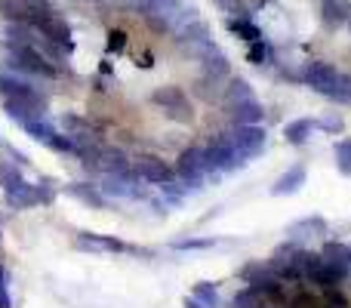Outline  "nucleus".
<instances>
[{
  "label": "nucleus",
  "mask_w": 351,
  "mask_h": 308,
  "mask_svg": "<svg viewBox=\"0 0 351 308\" xmlns=\"http://www.w3.org/2000/svg\"><path fill=\"white\" fill-rule=\"evenodd\" d=\"M0 185H3L6 200H10L12 210H28V206L37 204L34 185H28V182L19 176V169L10 167V163H3V167H0Z\"/></svg>",
  "instance_id": "2"
},
{
  "label": "nucleus",
  "mask_w": 351,
  "mask_h": 308,
  "mask_svg": "<svg viewBox=\"0 0 351 308\" xmlns=\"http://www.w3.org/2000/svg\"><path fill=\"white\" fill-rule=\"evenodd\" d=\"M346 262H348V265H351V247H348V253H346Z\"/></svg>",
  "instance_id": "32"
},
{
  "label": "nucleus",
  "mask_w": 351,
  "mask_h": 308,
  "mask_svg": "<svg viewBox=\"0 0 351 308\" xmlns=\"http://www.w3.org/2000/svg\"><path fill=\"white\" fill-rule=\"evenodd\" d=\"M234 308H262L259 305V290H247L234 299Z\"/></svg>",
  "instance_id": "27"
},
{
  "label": "nucleus",
  "mask_w": 351,
  "mask_h": 308,
  "mask_svg": "<svg viewBox=\"0 0 351 308\" xmlns=\"http://www.w3.org/2000/svg\"><path fill=\"white\" fill-rule=\"evenodd\" d=\"M71 194H74V198H80V200H86L90 206H102V204H105L102 194L93 191L90 185H74V188H71Z\"/></svg>",
  "instance_id": "25"
},
{
  "label": "nucleus",
  "mask_w": 351,
  "mask_h": 308,
  "mask_svg": "<svg viewBox=\"0 0 351 308\" xmlns=\"http://www.w3.org/2000/svg\"><path fill=\"white\" fill-rule=\"evenodd\" d=\"M311 133H315V123L305 121V117H299V121H290L284 127V139L290 142V145H305Z\"/></svg>",
  "instance_id": "16"
},
{
  "label": "nucleus",
  "mask_w": 351,
  "mask_h": 308,
  "mask_svg": "<svg viewBox=\"0 0 351 308\" xmlns=\"http://www.w3.org/2000/svg\"><path fill=\"white\" fill-rule=\"evenodd\" d=\"M133 173L139 176L142 182H152V185H167L173 179V169L167 167L158 157H142V161L133 163Z\"/></svg>",
  "instance_id": "11"
},
{
  "label": "nucleus",
  "mask_w": 351,
  "mask_h": 308,
  "mask_svg": "<svg viewBox=\"0 0 351 308\" xmlns=\"http://www.w3.org/2000/svg\"><path fill=\"white\" fill-rule=\"evenodd\" d=\"M152 99L160 105V108H167V115L176 117V121H188V117H191L188 99H185V93H182L179 86H164V90H158Z\"/></svg>",
  "instance_id": "9"
},
{
  "label": "nucleus",
  "mask_w": 351,
  "mask_h": 308,
  "mask_svg": "<svg viewBox=\"0 0 351 308\" xmlns=\"http://www.w3.org/2000/svg\"><path fill=\"white\" fill-rule=\"evenodd\" d=\"M228 142L237 148V154L247 161V157L259 154L262 145H265V130L259 123H234V130H228Z\"/></svg>",
  "instance_id": "4"
},
{
  "label": "nucleus",
  "mask_w": 351,
  "mask_h": 308,
  "mask_svg": "<svg viewBox=\"0 0 351 308\" xmlns=\"http://www.w3.org/2000/svg\"><path fill=\"white\" fill-rule=\"evenodd\" d=\"M185 308H204V305H200L197 299H188V305H185Z\"/></svg>",
  "instance_id": "30"
},
{
  "label": "nucleus",
  "mask_w": 351,
  "mask_h": 308,
  "mask_svg": "<svg viewBox=\"0 0 351 308\" xmlns=\"http://www.w3.org/2000/svg\"><path fill=\"white\" fill-rule=\"evenodd\" d=\"M25 130H28V133L34 136V139L47 142V145L56 139V130L49 127V123H43V117H34V121H28V123H25Z\"/></svg>",
  "instance_id": "19"
},
{
  "label": "nucleus",
  "mask_w": 351,
  "mask_h": 308,
  "mask_svg": "<svg viewBox=\"0 0 351 308\" xmlns=\"http://www.w3.org/2000/svg\"><path fill=\"white\" fill-rule=\"evenodd\" d=\"M228 28H231V31H237V34H243L250 43H253V40H259V37H262V34H259V28H256V25H250L247 19H231V22H228Z\"/></svg>",
  "instance_id": "24"
},
{
  "label": "nucleus",
  "mask_w": 351,
  "mask_h": 308,
  "mask_svg": "<svg viewBox=\"0 0 351 308\" xmlns=\"http://www.w3.org/2000/svg\"><path fill=\"white\" fill-rule=\"evenodd\" d=\"M194 299H197V303H204V305H210V308H219V296H216V290H213L210 284H197V287H194Z\"/></svg>",
  "instance_id": "26"
},
{
  "label": "nucleus",
  "mask_w": 351,
  "mask_h": 308,
  "mask_svg": "<svg viewBox=\"0 0 351 308\" xmlns=\"http://www.w3.org/2000/svg\"><path fill=\"white\" fill-rule=\"evenodd\" d=\"M10 62L12 68L25 74H34V78H56L59 68L49 56H43L34 43H10Z\"/></svg>",
  "instance_id": "1"
},
{
  "label": "nucleus",
  "mask_w": 351,
  "mask_h": 308,
  "mask_svg": "<svg viewBox=\"0 0 351 308\" xmlns=\"http://www.w3.org/2000/svg\"><path fill=\"white\" fill-rule=\"evenodd\" d=\"M327 99H333V102H351V74H339L333 90L327 93Z\"/></svg>",
  "instance_id": "21"
},
{
  "label": "nucleus",
  "mask_w": 351,
  "mask_h": 308,
  "mask_svg": "<svg viewBox=\"0 0 351 308\" xmlns=\"http://www.w3.org/2000/svg\"><path fill=\"white\" fill-rule=\"evenodd\" d=\"M105 3H111V6H121V3H127V0H105Z\"/></svg>",
  "instance_id": "31"
},
{
  "label": "nucleus",
  "mask_w": 351,
  "mask_h": 308,
  "mask_svg": "<svg viewBox=\"0 0 351 308\" xmlns=\"http://www.w3.org/2000/svg\"><path fill=\"white\" fill-rule=\"evenodd\" d=\"M302 80H305V86H311L315 93L327 96V93L333 90V84L339 80V71H336L330 62H308V65L302 68Z\"/></svg>",
  "instance_id": "7"
},
{
  "label": "nucleus",
  "mask_w": 351,
  "mask_h": 308,
  "mask_svg": "<svg viewBox=\"0 0 351 308\" xmlns=\"http://www.w3.org/2000/svg\"><path fill=\"white\" fill-rule=\"evenodd\" d=\"M315 127H324V130H330V133H342V117H324V121H317Z\"/></svg>",
  "instance_id": "28"
},
{
  "label": "nucleus",
  "mask_w": 351,
  "mask_h": 308,
  "mask_svg": "<svg viewBox=\"0 0 351 308\" xmlns=\"http://www.w3.org/2000/svg\"><path fill=\"white\" fill-rule=\"evenodd\" d=\"M225 99H228V105H231V102H247V99H256V96H253V86H250L247 80L234 78L228 86H225Z\"/></svg>",
  "instance_id": "17"
},
{
  "label": "nucleus",
  "mask_w": 351,
  "mask_h": 308,
  "mask_svg": "<svg viewBox=\"0 0 351 308\" xmlns=\"http://www.w3.org/2000/svg\"><path fill=\"white\" fill-rule=\"evenodd\" d=\"M336 167H339L342 176H351V142H339L336 145Z\"/></svg>",
  "instance_id": "23"
},
{
  "label": "nucleus",
  "mask_w": 351,
  "mask_h": 308,
  "mask_svg": "<svg viewBox=\"0 0 351 308\" xmlns=\"http://www.w3.org/2000/svg\"><path fill=\"white\" fill-rule=\"evenodd\" d=\"M31 25L37 28V34H40L43 40H49V43H56V47H62L65 53H71V28H68V22L53 10V6L43 10Z\"/></svg>",
  "instance_id": "3"
},
{
  "label": "nucleus",
  "mask_w": 351,
  "mask_h": 308,
  "mask_svg": "<svg viewBox=\"0 0 351 308\" xmlns=\"http://www.w3.org/2000/svg\"><path fill=\"white\" fill-rule=\"evenodd\" d=\"M321 19L327 28H339L351 22V0H324L321 3Z\"/></svg>",
  "instance_id": "14"
},
{
  "label": "nucleus",
  "mask_w": 351,
  "mask_h": 308,
  "mask_svg": "<svg viewBox=\"0 0 351 308\" xmlns=\"http://www.w3.org/2000/svg\"><path fill=\"white\" fill-rule=\"evenodd\" d=\"M305 179H308L305 167H302V163H293V167L287 169V173L271 185V194H274V198H284V194H296L299 188L305 185Z\"/></svg>",
  "instance_id": "13"
},
{
  "label": "nucleus",
  "mask_w": 351,
  "mask_h": 308,
  "mask_svg": "<svg viewBox=\"0 0 351 308\" xmlns=\"http://www.w3.org/2000/svg\"><path fill=\"white\" fill-rule=\"evenodd\" d=\"M228 111H231V121L234 123H262V117H265V111H262V105L256 102V99H247V102H231Z\"/></svg>",
  "instance_id": "15"
},
{
  "label": "nucleus",
  "mask_w": 351,
  "mask_h": 308,
  "mask_svg": "<svg viewBox=\"0 0 351 308\" xmlns=\"http://www.w3.org/2000/svg\"><path fill=\"white\" fill-rule=\"evenodd\" d=\"M136 179H139V176L133 173V167L123 169V173H108L102 182V191L111 194V198H136V194H139Z\"/></svg>",
  "instance_id": "10"
},
{
  "label": "nucleus",
  "mask_w": 351,
  "mask_h": 308,
  "mask_svg": "<svg viewBox=\"0 0 351 308\" xmlns=\"http://www.w3.org/2000/svg\"><path fill=\"white\" fill-rule=\"evenodd\" d=\"M206 161H210V169H234L243 163V157L237 154V148L228 142V136H216V139L206 145Z\"/></svg>",
  "instance_id": "6"
},
{
  "label": "nucleus",
  "mask_w": 351,
  "mask_h": 308,
  "mask_svg": "<svg viewBox=\"0 0 351 308\" xmlns=\"http://www.w3.org/2000/svg\"><path fill=\"white\" fill-rule=\"evenodd\" d=\"M210 173V161H206V148H188L179 157V176L185 179L188 188H197L204 176Z\"/></svg>",
  "instance_id": "5"
},
{
  "label": "nucleus",
  "mask_w": 351,
  "mask_h": 308,
  "mask_svg": "<svg viewBox=\"0 0 351 308\" xmlns=\"http://www.w3.org/2000/svg\"><path fill=\"white\" fill-rule=\"evenodd\" d=\"M77 244H80V247H86V250H123V244L105 241V237H93V235H84Z\"/></svg>",
  "instance_id": "22"
},
{
  "label": "nucleus",
  "mask_w": 351,
  "mask_h": 308,
  "mask_svg": "<svg viewBox=\"0 0 351 308\" xmlns=\"http://www.w3.org/2000/svg\"><path fill=\"white\" fill-rule=\"evenodd\" d=\"M324 228H327V222H324V219L308 216V219H302V222H293L290 228H287V235H290L293 241H302V231H324Z\"/></svg>",
  "instance_id": "18"
},
{
  "label": "nucleus",
  "mask_w": 351,
  "mask_h": 308,
  "mask_svg": "<svg viewBox=\"0 0 351 308\" xmlns=\"http://www.w3.org/2000/svg\"><path fill=\"white\" fill-rule=\"evenodd\" d=\"M348 25H351V22H348Z\"/></svg>",
  "instance_id": "33"
},
{
  "label": "nucleus",
  "mask_w": 351,
  "mask_h": 308,
  "mask_svg": "<svg viewBox=\"0 0 351 308\" xmlns=\"http://www.w3.org/2000/svg\"><path fill=\"white\" fill-rule=\"evenodd\" d=\"M0 96H16V99H28V102L47 105V96L37 93L34 86H28L25 80L12 78V74H0Z\"/></svg>",
  "instance_id": "12"
},
{
  "label": "nucleus",
  "mask_w": 351,
  "mask_h": 308,
  "mask_svg": "<svg viewBox=\"0 0 351 308\" xmlns=\"http://www.w3.org/2000/svg\"><path fill=\"white\" fill-rule=\"evenodd\" d=\"M43 10H49V0H0V16L16 22H34Z\"/></svg>",
  "instance_id": "8"
},
{
  "label": "nucleus",
  "mask_w": 351,
  "mask_h": 308,
  "mask_svg": "<svg viewBox=\"0 0 351 308\" xmlns=\"http://www.w3.org/2000/svg\"><path fill=\"white\" fill-rule=\"evenodd\" d=\"M0 308H12L10 293H6V274H3V268H0Z\"/></svg>",
  "instance_id": "29"
},
{
  "label": "nucleus",
  "mask_w": 351,
  "mask_h": 308,
  "mask_svg": "<svg viewBox=\"0 0 351 308\" xmlns=\"http://www.w3.org/2000/svg\"><path fill=\"white\" fill-rule=\"evenodd\" d=\"M274 59V49L268 47L265 40H253V47H250V62H253V65H268V62Z\"/></svg>",
  "instance_id": "20"
}]
</instances>
